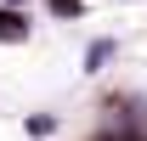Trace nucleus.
<instances>
[{
  "instance_id": "2",
  "label": "nucleus",
  "mask_w": 147,
  "mask_h": 141,
  "mask_svg": "<svg viewBox=\"0 0 147 141\" xmlns=\"http://www.w3.org/2000/svg\"><path fill=\"white\" fill-rule=\"evenodd\" d=\"M51 11H57V17H79V11H85V0H51Z\"/></svg>"
},
{
  "instance_id": "4",
  "label": "nucleus",
  "mask_w": 147,
  "mask_h": 141,
  "mask_svg": "<svg viewBox=\"0 0 147 141\" xmlns=\"http://www.w3.org/2000/svg\"><path fill=\"white\" fill-rule=\"evenodd\" d=\"M6 6H23V0H6Z\"/></svg>"
},
{
  "instance_id": "3",
  "label": "nucleus",
  "mask_w": 147,
  "mask_h": 141,
  "mask_svg": "<svg viewBox=\"0 0 147 141\" xmlns=\"http://www.w3.org/2000/svg\"><path fill=\"white\" fill-rule=\"evenodd\" d=\"M113 141H136V136H113Z\"/></svg>"
},
{
  "instance_id": "1",
  "label": "nucleus",
  "mask_w": 147,
  "mask_h": 141,
  "mask_svg": "<svg viewBox=\"0 0 147 141\" xmlns=\"http://www.w3.org/2000/svg\"><path fill=\"white\" fill-rule=\"evenodd\" d=\"M28 34V17L23 11H0V40H23Z\"/></svg>"
}]
</instances>
